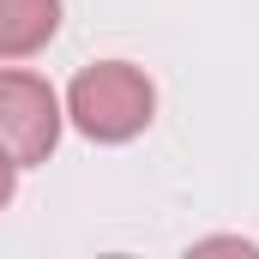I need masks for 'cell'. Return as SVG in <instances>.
<instances>
[{"instance_id": "cell-3", "label": "cell", "mask_w": 259, "mask_h": 259, "mask_svg": "<svg viewBox=\"0 0 259 259\" xmlns=\"http://www.w3.org/2000/svg\"><path fill=\"white\" fill-rule=\"evenodd\" d=\"M61 0H0V61H30L55 42Z\"/></svg>"}, {"instance_id": "cell-4", "label": "cell", "mask_w": 259, "mask_h": 259, "mask_svg": "<svg viewBox=\"0 0 259 259\" xmlns=\"http://www.w3.org/2000/svg\"><path fill=\"white\" fill-rule=\"evenodd\" d=\"M12 193H18V163H12V157L0 151V211L12 205Z\"/></svg>"}, {"instance_id": "cell-2", "label": "cell", "mask_w": 259, "mask_h": 259, "mask_svg": "<svg viewBox=\"0 0 259 259\" xmlns=\"http://www.w3.org/2000/svg\"><path fill=\"white\" fill-rule=\"evenodd\" d=\"M61 127H66V103L55 97V84L42 72L0 66V151L18 169L49 163V151L61 145Z\"/></svg>"}, {"instance_id": "cell-1", "label": "cell", "mask_w": 259, "mask_h": 259, "mask_svg": "<svg viewBox=\"0 0 259 259\" xmlns=\"http://www.w3.org/2000/svg\"><path fill=\"white\" fill-rule=\"evenodd\" d=\"M151 115H157V91L127 61H97V66H84L66 84V121L84 139H97V145L139 139V133L151 127Z\"/></svg>"}]
</instances>
